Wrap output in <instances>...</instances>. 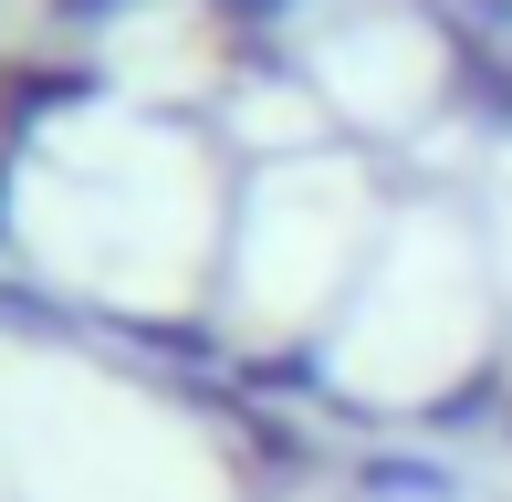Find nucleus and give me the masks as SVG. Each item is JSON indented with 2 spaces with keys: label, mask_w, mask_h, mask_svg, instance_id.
<instances>
[{
  "label": "nucleus",
  "mask_w": 512,
  "mask_h": 502,
  "mask_svg": "<svg viewBox=\"0 0 512 502\" xmlns=\"http://www.w3.org/2000/svg\"><path fill=\"white\" fill-rule=\"evenodd\" d=\"M220 21H283V11H304V0H209Z\"/></svg>",
  "instance_id": "obj_2"
},
{
  "label": "nucleus",
  "mask_w": 512,
  "mask_h": 502,
  "mask_svg": "<svg viewBox=\"0 0 512 502\" xmlns=\"http://www.w3.org/2000/svg\"><path fill=\"white\" fill-rule=\"evenodd\" d=\"M356 502H460V471L429 450H366L356 461Z\"/></svg>",
  "instance_id": "obj_1"
}]
</instances>
